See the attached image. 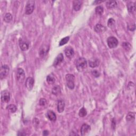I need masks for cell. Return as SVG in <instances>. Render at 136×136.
<instances>
[{
    "label": "cell",
    "mask_w": 136,
    "mask_h": 136,
    "mask_svg": "<svg viewBox=\"0 0 136 136\" xmlns=\"http://www.w3.org/2000/svg\"><path fill=\"white\" fill-rule=\"evenodd\" d=\"M47 103V101L44 98H41L39 101V104L41 106H45Z\"/></svg>",
    "instance_id": "4dcf8cb0"
},
{
    "label": "cell",
    "mask_w": 136,
    "mask_h": 136,
    "mask_svg": "<svg viewBox=\"0 0 136 136\" xmlns=\"http://www.w3.org/2000/svg\"><path fill=\"white\" fill-rule=\"evenodd\" d=\"M47 116L48 119L51 121H55L56 119L55 113L52 111H48L47 113Z\"/></svg>",
    "instance_id": "d6986e66"
},
{
    "label": "cell",
    "mask_w": 136,
    "mask_h": 136,
    "mask_svg": "<svg viewBox=\"0 0 136 136\" xmlns=\"http://www.w3.org/2000/svg\"><path fill=\"white\" fill-rule=\"evenodd\" d=\"M1 99L2 102L8 103L10 100V94L7 90H4L1 93Z\"/></svg>",
    "instance_id": "ba28073f"
},
{
    "label": "cell",
    "mask_w": 136,
    "mask_h": 136,
    "mask_svg": "<svg viewBox=\"0 0 136 136\" xmlns=\"http://www.w3.org/2000/svg\"><path fill=\"white\" fill-rule=\"evenodd\" d=\"M65 103L63 100H60L58 101L57 103V110L59 113H62L64 110Z\"/></svg>",
    "instance_id": "2e32d148"
},
{
    "label": "cell",
    "mask_w": 136,
    "mask_h": 136,
    "mask_svg": "<svg viewBox=\"0 0 136 136\" xmlns=\"http://www.w3.org/2000/svg\"><path fill=\"white\" fill-rule=\"evenodd\" d=\"M108 46L110 48H113L116 47L118 45V40L113 36L108 37L107 40Z\"/></svg>",
    "instance_id": "5b68a950"
},
{
    "label": "cell",
    "mask_w": 136,
    "mask_h": 136,
    "mask_svg": "<svg viewBox=\"0 0 136 136\" xmlns=\"http://www.w3.org/2000/svg\"><path fill=\"white\" fill-rule=\"evenodd\" d=\"M25 78L24 70L21 68H18L16 72V79L20 83L23 82Z\"/></svg>",
    "instance_id": "277c9868"
},
{
    "label": "cell",
    "mask_w": 136,
    "mask_h": 136,
    "mask_svg": "<svg viewBox=\"0 0 136 136\" xmlns=\"http://www.w3.org/2000/svg\"><path fill=\"white\" fill-rule=\"evenodd\" d=\"M117 3L115 1H109L106 2V6L108 9H114L117 7Z\"/></svg>",
    "instance_id": "44dd1931"
},
{
    "label": "cell",
    "mask_w": 136,
    "mask_h": 136,
    "mask_svg": "<svg viewBox=\"0 0 136 136\" xmlns=\"http://www.w3.org/2000/svg\"><path fill=\"white\" fill-rule=\"evenodd\" d=\"M35 1L33 0H30L27 2L25 8V13L27 15H30L32 13L34 10Z\"/></svg>",
    "instance_id": "3957f363"
},
{
    "label": "cell",
    "mask_w": 136,
    "mask_h": 136,
    "mask_svg": "<svg viewBox=\"0 0 136 136\" xmlns=\"http://www.w3.org/2000/svg\"><path fill=\"white\" fill-rule=\"evenodd\" d=\"M95 12L99 15H102L104 12V8L102 6H98L95 9Z\"/></svg>",
    "instance_id": "484cf974"
},
{
    "label": "cell",
    "mask_w": 136,
    "mask_h": 136,
    "mask_svg": "<svg viewBox=\"0 0 136 136\" xmlns=\"http://www.w3.org/2000/svg\"><path fill=\"white\" fill-rule=\"evenodd\" d=\"M65 79L68 88L71 89H73L75 88V76L71 74H67L65 76Z\"/></svg>",
    "instance_id": "7a4b0ae2"
},
{
    "label": "cell",
    "mask_w": 136,
    "mask_h": 136,
    "mask_svg": "<svg viewBox=\"0 0 136 136\" xmlns=\"http://www.w3.org/2000/svg\"><path fill=\"white\" fill-rule=\"evenodd\" d=\"M135 113L133 112H129L126 116V120L128 122H131L134 120Z\"/></svg>",
    "instance_id": "7402d4cb"
},
{
    "label": "cell",
    "mask_w": 136,
    "mask_h": 136,
    "mask_svg": "<svg viewBox=\"0 0 136 136\" xmlns=\"http://www.w3.org/2000/svg\"><path fill=\"white\" fill-rule=\"evenodd\" d=\"M34 80L31 77H28L26 79L25 83L26 87L29 90H31L34 87Z\"/></svg>",
    "instance_id": "9c48e42d"
},
{
    "label": "cell",
    "mask_w": 136,
    "mask_h": 136,
    "mask_svg": "<svg viewBox=\"0 0 136 136\" xmlns=\"http://www.w3.org/2000/svg\"><path fill=\"white\" fill-rule=\"evenodd\" d=\"M92 75L95 77H99V76H100V73H99V72L97 71V70H94V71H92Z\"/></svg>",
    "instance_id": "1f68e13d"
},
{
    "label": "cell",
    "mask_w": 136,
    "mask_h": 136,
    "mask_svg": "<svg viewBox=\"0 0 136 136\" xmlns=\"http://www.w3.org/2000/svg\"><path fill=\"white\" fill-rule=\"evenodd\" d=\"M69 39H70L69 37H65L64 38H62L60 40V42L59 43V46H62V45H64L66 44L68 42V41L69 40Z\"/></svg>",
    "instance_id": "83f0119b"
},
{
    "label": "cell",
    "mask_w": 136,
    "mask_h": 136,
    "mask_svg": "<svg viewBox=\"0 0 136 136\" xmlns=\"http://www.w3.org/2000/svg\"><path fill=\"white\" fill-rule=\"evenodd\" d=\"M127 9L129 13H134L135 11V6L133 2H129L127 4Z\"/></svg>",
    "instance_id": "e0dca14e"
},
{
    "label": "cell",
    "mask_w": 136,
    "mask_h": 136,
    "mask_svg": "<svg viewBox=\"0 0 136 136\" xmlns=\"http://www.w3.org/2000/svg\"><path fill=\"white\" fill-rule=\"evenodd\" d=\"M12 19V16L11 15L10 13H7L4 17V20L7 23L10 22Z\"/></svg>",
    "instance_id": "cb8c5ba5"
},
{
    "label": "cell",
    "mask_w": 136,
    "mask_h": 136,
    "mask_svg": "<svg viewBox=\"0 0 136 136\" xmlns=\"http://www.w3.org/2000/svg\"><path fill=\"white\" fill-rule=\"evenodd\" d=\"M49 50V47L47 45H43L39 50V55L41 57H44L46 55Z\"/></svg>",
    "instance_id": "7c38bea8"
},
{
    "label": "cell",
    "mask_w": 136,
    "mask_h": 136,
    "mask_svg": "<svg viewBox=\"0 0 136 136\" xmlns=\"http://www.w3.org/2000/svg\"><path fill=\"white\" fill-rule=\"evenodd\" d=\"M63 60H64V57H63V54L62 53L59 54L53 62V66H57V65L59 64L60 63H61L63 61Z\"/></svg>",
    "instance_id": "5bb4252c"
},
{
    "label": "cell",
    "mask_w": 136,
    "mask_h": 136,
    "mask_svg": "<svg viewBox=\"0 0 136 136\" xmlns=\"http://www.w3.org/2000/svg\"><path fill=\"white\" fill-rule=\"evenodd\" d=\"M102 1H95L94 2V3H102Z\"/></svg>",
    "instance_id": "d590c367"
},
{
    "label": "cell",
    "mask_w": 136,
    "mask_h": 136,
    "mask_svg": "<svg viewBox=\"0 0 136 136\" xmlns=\"http://www.w3.org/2000/svg\"><path fill=\"white\" fill-rule=\"evenodd\" d=\"M76 65L77 70L79 71H82L87 67V63L85 58L80 57L77 60Z\"/></svg>",
    "instance_id": "6da1fadb"
},
{
    "label": "cell",
    "mask_w": 136,
    "mask_h": 136,
    "mask_svg": "<svg viewBox=\"0 0 136 136\" xmlns=\"http://www.w3.org/2000/svg\"><path fill=\"white\" fill-rule=\"evenodd\" d=\"M61 93V88L60 86H56L52 89V94L55 95H58Z\"/></svg>",
    "instance_id": "603a6c76"
},
{
    "label": "cell",
    "mask_w": 136,
    "mask_h": 136,
    "mask_svg": "<svg viewBox=\"0 0 136 136\" xmlns=\"http://www.w3.org/2000/svg\"><path fill=\"white\" fill-rule=\"evenodd\" d=\"M112 128H113V129H115V121L114 120V119H113V120H112Z\"/></svg>",
    "instance_id": "d6a6232c"
},
{
    "label": "cell",
    "mask_w": 136,
    "mask_h": 136,
    "mask_svg": "<svg viewBox=\"0 0 136 136\" xmlns=\"http://www.w3.org/2000/svg\"><path fill=\"white\" fill-rule=\"evenodd\" d=\"M9 67L7 65H3L1 66V70H0V78L1 79L7 77L9 74Z\"/></svg>",
    "instance_id": "8992f818"
},
{
    "label": "cell",
    "mask_w": 136,
    "mask_h": 136,
    "mask_svg": "<svg viewBox=\"0 0 136 136\" xmlns=\"http://www.w3.org/2000/svg\"><path fill=\"white\" fill-rule=\"evenodd\" d=\"M19 46L22 51H26L29 48V45L28 42H27L26 40L20 38L19 39Z\"/></svg>",
    "instance_id": "52a82bcc"
},
{
    "label": "cell",
    "mask_w": 136,
    "mask_h": 136,
    "mask_svg": "<svg viewBox=\"0 0 136 136\" xmlns=\"http://www.w3.org/2000/svg\"><path fill=\"white\" fill-rule=\"evenodd\" d=\"M115 20L112 19V18H111V19H110L108 21L107 26L108 27H110V28H113L115 25Z\"/></svg>",
    "instance_id": "f546056e"
},
{
    "label": "cell",
    "mask_w": 136,
    "mask_h": 136,
    "mask_svg": "<svg viewBox=\"0 0 136 136\" xmlns=\"http://www.w3.org/2000/svg\"><path fill=\"white\" fill-rule=\"evenodd\" d=\"M132 27L134 28H135V25L133 24V25H132V26H128V29L131 30V31H134V30L132 28Z\"/></svg>",
    "instance_id": "836d02e7"
},
{
    "label": "cell",
    "mask_w": 136,
    "mask_h": 136,
    "mask_svg": "<svg viewBox=\"0 0 136 136\" xmlns=\"http://www.w3.org/2000/svg\"><path fill=\"white\" fill-rule=\"evenodd\" d=\"M87 111H86V110L84 107L81 108L79 112V115L80 117H84L87 115Z\"/></svg>",
    "instance_id": "f1b7e54d"
},
{
    "label": "cell",
    "mask_w": 136,
    "mask_h": 136,
    "mask_svg": "<svg viewBox=\"0 0 136 136\" xmlns=\"http://www.w3.org/2000/svg\"><path fill=\"white\" fill-rule=\"evenodd\" d=\"M90 131V126L87 124H84L82 126H81L80 129L81 134L82 135H85L88 134Z\"/></svg>",
    "instance_id": "8fae6325"
},
{
    "label": "cell",
    "mask_w": 136,
    "mask_h": 136,
    "mask_svg": "<svg viewBox=\"0 0 136 136\" xmlns=\"http://www.w3.org/2000/svg\"><path fill=\"white\" fill-rule=\"evenodd\" d=\"M49 134V133H48V131H47V130H45V131H44V132H43V135H48Z\"/></svg>",
    "instance_id": "e575fe53"
},
{
    "label": "cell",
    "mask_w": 136,
    "mask_h": 136,
    "mask_svg": "<svg viewBox=\"0 0 136 136\" xmlns=\"http://www.w3.org/2000/svg\"><path fill=\"white\" fill-rule=\"evenodd\" d=\"M122 46L125 49L126 51H128L130 50L131 47H132L131 44L128 42H124V43H123L122 44Z\"/></svg>",
    "instance_id": "4316f807"
},
{
    "label": "cell",
    "mask_w": 136,
    "mask_h": 136,
    "mask_svg": "<svg viewBox=\"0 0 136 136\" xmlns=\"http://www.w3.org/2000/svg\"><path fill=\"white\" fill-rule=\"evenodd\" d=\"M94 30L97 33H102L106 30L105 27H104L103 25L98 24L95 26Z\"/></svg>",
    "instance_id": "4fadbf2b"
},
{
    "label": "cell",
    "mask_w": 136,
    "mask_h": 136,
    "mask_svg": "<svg viewBox=\"0 0 136 136\" xmlns=\"http://www.w3.org/2000/svg\"><path fill=\"white\" fill-rule=\"evenodd\" d=\"M64 52L66 57L69 58H72L74 56V54H75L74 50L71 46L66 47L64 50Z\"/></svg>",
    "instance_id": "30bf717a"
},
{
    "label": "cell",
    "mask_w": 136,
    "mask_h": 136,
    "mask_svg": "<svg viewBox=\"0 0 136 136\" xmlns=\"http://www.w3.org/2000/svg\"><path fill=\"white\" fill-rule=\"evenodd\" d=\"M82 4H83L82 1H79V0H75V1H74L73 2L74 9L76 11L80 10Z\"/></svg>",
    "instance_id": "9a60e30c"
},
{
    "label": "cell",
    "mask_w": 136,
    "mask_h": 136,
    "mask_svg": "<svg viewBox=\"0 0 136 136\" xmlns=\"http://www.w3.org/2000/svg\"><path fill=\"white\" fill-rule=\"evenodd\" d=\"M7 109L8 110L11 112V113H15L16 112L17 108L16 105H13V104H10L7 107Z\"/></svg>",
    "instance_id": "d4e9b609"
},
{
    "label": "cell",
    "mask_w": 136,
    "mask_h": 136,
    "mask_svg": "<svg viewBox=\"0 0 136 136\" xmlns=\"http://www.w3.org/2000/svg\"><path fill=\"white\" fill-rule=\"evenodd\" d=\"M99 63H100V62H99V60L98 58H94V59L89 61V64L91 67H97L99 64Z\"/></svg>",
    "instance_id": "ac0fdd59"
},
{
    "label": "cell",
    "mask_w": 136,
    "mask_h": 136,
    "mask_svg": "<svg viewBox=\"0 0 136 136\" xmlns=\"http://www.w3.org/2000/svg\"><path fill=\"white\" fill-rule=\"evenodd\" d=\"M46 81L49 84H54L55 82V76H54V75L53 74L48 75L46 78Z\"/></svg>",
    "instance_id": "ffe728a7"
}]
</instances>
